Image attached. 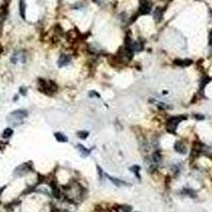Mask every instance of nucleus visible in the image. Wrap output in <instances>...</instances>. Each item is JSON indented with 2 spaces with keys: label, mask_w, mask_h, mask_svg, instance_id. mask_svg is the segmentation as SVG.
<instances>
[{
  "label": "nucleus",
  "mask_w": 212,
  "mask_h": 212,
  "mask_svg": "<svg viewBox=\"0 0 212 212\" xmlns=\"http://www.w3.org/2000/svg\"><path fill=\"white\" fill-rule=\"evenodd\" d=\"M196 119H204V116H194Z\"/></svg>",
  "instance_id": "obj_23"
},
{
  "label": "nucleus",
  "mask_w": 212,
  "mask_h": 212,
  "mask_svg": "<svg viewBox=\"0 0 212 212\" xmlns=\"http://www.w3.org/2000/svg\"><path fill=\"white\" fill-rule=\"evenodd\" d=\"M140 169H141V168H140V166H138V164H135V166L131 167V168H129V170H131L132 172L135 173V175L137 176V178H140V176H139Z\"/></svg>",
  "instance_id": "obj_18"
},
{
  "label": "nucleus",
  "mask_w": 212,
  "mask_h": 212,
  "mask_svg": "<svg viewBox=\"0 0 212 212\" xmlns=\"http://www.w3.org/2000/svg\"><path fill=\"white\" fill-rule=\"evenodd\" d=\"M174 150L177 153L179 154H186L187 153V149H186V145L182 142V141H176L174 143Z\"/></svg>",
  "instance_id": "obj_7"
},
{
  "label": "nucleus",
  "mask_w": 212,
  "mask_h": 212,
  "mask_svg": "<svg viewBox=\"0 0 212 212\" xmlns=\"http://www.w3.org/2000/svg\"><path fill=\"white\" fill-rule=\"evenodd\" d=\"M71 62V57L67 54H62L60 56L57 61V64H58V67H64V66H67L68 64Z\"/></svg>",
  "instance_id": "obj_6"
},
{
  "label": "nucleus",
  "mask_w": 212,
  "mask_h": 212,
  "mask_svg": "<svg viewBox=\"0 0 212 212\" xmlns=\"http://www.w3.org/2000/svg\"><path fill=\"white\" fill-rule=\"evenodd\" d=\"M77 149H79V151H80V153H81L82 156H88L91 152L90 150H87L84 145H82V144H77Z\"/></svg>",
  "instance_id": "obj_14"
},
{
  "label": "nucleus",
  "mask_w": 212,
  "mask_h": 212,
  "mask_svg": "<svg viewBox=\"0 0 212 212\" xmlns=\"http://www.w3.org/2000/svg\"><path fill=\"white\" fill-rule=\"evenodd\" d=\"M89 97H90V98H92V97H94V98H99V99L101 98L100 93L96 92V91H94V90H91L90 92H89Z\"/></svg>",
  "instance_id": "obj_20"
},
{
  "label": "nucleus",
  "mask_w": 212,
  "mask_h": 212,
  "mask_svg": "<svg viewBox=\"0 0 212 212\" xmlns=\"http://www.w3.org/2000/svg\"><path fill=\"white\" fill-rule=\"evenodd\" d=\"M161 154L159 153L158 151H156L154 153V154L152 155V158H151V160L153 161V163L154 164H156V166H158V164H160V162H161Z\"/></svg>",
  "instance_id": "obj_10"
},
{
  "label": "nucleus",
  "mask_w": 212,
  "mask_h": 212,
  "mask_svg": "<svg viewBox=\"0 0 212 212\" xmlns=\"http://www.w3.org/2000/svg\"><path fill=\"white\" fill-rule=\"evenodd\" d=\"M20 93L23 94V96H26V88H25V87H21L20 88Z\"/></svg>",
  "instance_id": "obj_21"
},
{
  "label": "nucleus",
  "mask_w": 212,
  "mask_h": 212,
  "mask_svg": "<svg viewBox=\"0 0 212 212\" xmlns=\"http://www.w3.org/2000/svg\"><path fill=\"white\" fill-rule=\"evenodd\" d=\"M152 10V2L150 0H140L139 11L138 13L141 15H147L151 13Z\"/></svg>",
  "instance_id": "obj_4"
},
{
  "label": "nucleus",
  "mask_w": 212,
  "mask_h": 212,
  "mask_svg": "<svg viewBox=\"0 0 212 212\" xmlns=\"http://www.w3.org/2000/svg\"><path fill=\"white\" fill-rule=\"evenodd\" d=\"M28 117V112L26 109H17L12 112L11 114L7 116V120L10 124H13V125H18L22 122V120L25 118Z\"/></svg>",
  "instance_id": "obj_1"
},
{
  "label": "nucleus",
  "mask_w": 212,
  "mask_h": 212,
  "mask_svg": "<svg viewBox=\"0 0 212 212\" xmlns=\"http://www.w3.org/2000/svg\"><path fill=\"white\" fill-rule=\"evenodd\" d=\"M174 64L178 66H182V67H186V66H189L192 64V61L191 60H176L174 62Z\"/></svg>",
  "instance_id": "obj_13"
},
{
  "label": "nucleus",
  "mask_w": 212,
  "mask_h": 212,
  "mask_svg": "<svg viewBox=\"0 0 212 212\" xmlns=\"http://www.w3.org/2000/svg\"><path fill=\"white\" fill-rule=\"evenodd\" d=\"M77 137L80 138V139H86L87 137H88V135H89V133L87 131H80V132H77Z\"/></svg>",
  "instance_id": "obj_19"
},
{
  "label": "nucleus",
  "mask_w": 212,
  "mask_h": 212,
  "mask_svg": "<svg viewBox=\"0 0 212 212\" xmlns=\"http://www.w3.org/2000/svg\"><path fill=\"white\" fill-rule=\"evenodd\" d=\"M4 189H5V187H2V188H1V189H0V194L2 193V191H3V190H4Z\"/></svg>",
  "instance_id": "obj_24"
},
{
  "label": "nucleus",
  "mask_w": 212,
  "mask_h": 212,
  "mask_svg": "<svg viewBox=\"0 0 212 212\" xmlns=\"http://www.w3.org/2000/svg\"><path fill=\"white\" fill-rule=\"evenodd\" d=\"M162 10L160 9V7H157L156 10H155V12H154V15H153V16H154V19L156 21H160L161 20V18H162Z\"/></svg>",
  "instance_id": "obj_15"
},
{
  "label": "nucleus",
  "mask_w": 212,
  "mask_h": 212,
  "mask_svg": "<svg viewBox=\"0 0 212 212\" xmlns=\"http://www.w3.org/2000/svg\"><path fill=\"white\" fill-rule=\"evenodd\" d=\"M50 187H51V190H52V193H53V196L56 198H60L61 197V191H60V189L57 188V186H56V184L54 182H52L51 184H50Z\"/></svg>",
  "instance_id": "obj_11"
},
{
  "label": "nucleus",
  "mask_w": 212,
  "mask_h": 212,
  "mask_svg": "<svg viewBox=\"0 0 212 212\" xmlns=\"http://www.w3.org/2000/svg\"><path fill=\"white\" fill-rule=\"evenodd\" d=\"M131 48L132 50H133V52H139L143 49V44L140 42V40H138V42H133L131 45Z\"/></svg>",
  "instance_id": "obj_8"
},
{
  "label": "nucleus",
  "mask_w": 212,
  "mask_h": 212,
  "mask_svg": "<svg viewBox=\"0 0 212 212\" xmlns=\"http://www.w3.org/2000/svg\"><path fill=\"white\" fill-rule=\"evenodd\" d=\"M29 163H23V164H20L19 167H17L14 171V175L15 176H22V175H26L27 173H29L31 170H32V166H28Z\"/></svg>",
  "instance_id": "obj_5"
},
{
  "label": "nucleus",
  "mask_w": 212,
  "mask_h": 212,
  "mask_svg": "<svg viewBox=\"0 0 212 212\" xmlns=\"http://www.w3.org/2000/svg\"><path fill=\"white\" fill-rule=\"evenodd\" d=\"M106 177L108 178V179L110 180V182H112V184H116L117 187H121V186H128L127 184H126L125 182H123V180H120V179H118V178H114V177H112V176H108L107 174L105 175Z\"/></svg>",
  "instance_id": "obj_9"
},
{
  "label": "nucleus",
  "mask_w": 212,
  "mask_h": 212,
  "mask_svg": "<svg viewBox=\"0 0 212 212\" xmlns=\"http://www.w3.org/2000/svg\"><path fill=\"white\" fill-rule=\"evenodd\" d=\"M19 12H20V16L23 19L26 18V3L23 0H20V4H19Z\"/></svg>",
  "instance_id": "obj_16"
},
{
  "label": "nucleus",
  "mask_w": 212,
  "mask_h": 212,
  "mask_svg": "<svg viewBox=\"0 0 212 212\" xmlns=\"http://www.w3.org/2000/svg\"><path fill=\"white\" fill-rule=\"evenodd\" d=\"M209 39H210V45H212V31L210 32V35H209Z\"/></svg>",
  "instance_id": "obj_22"
},
{
  "label": "nucleus",
  "mask_w": 212,
  "mask_h": 212,
  "mask_svg": "<svg viewBox=\"0 0 212 212\" xmlns=\"http://www.w3.org/2000/svg\"><path fill=\"white\" fill-rule=\"evenodd\" d=\"M184 119H187L186 116H176V117H172V118H170V119L167 121V124H166L167 131L171 134H175V131H176L177 126L179 125L180 122Z\"/></svg>",
  "instance_id": "obj_2"
},
{
  "label": "nucleus",
  "mask_w": 212,
  "mask_h": 212,
  "mask_svg": "<svg viewBox=\"0 0 212 212\" xmlns=\"http://www.w3.org/2000/svg\"><path fill=\"white\" fill-rule=\"evenodd\" d=\"M54 137H55V139L57 140L58 142H67L68 141V138L61 132H57V133L54 134Z\"/></svg>",
  "instance_id": "obj_12"
},
{
  "label": "nucleus",
  "mask_w": 212,
  "mask_h": 212,
  "mask_svg": "<svg viewBox=\"0 0 212 212\" xmlns=\"http://www.w3.org/2000/svg\"><path fill=\"white\" fill-rule=\"evenodd\" d=\"M12 135H13V129L12 128H5L4 131L2 132V138H4V139H9V138L12 137Z\"/></svg>",
  "instance_id": "obj_17"
},
{
  "label": "nucleus",
  "mask_w": 212,
  "mask_h": 212,
  "mask_svg": "<svg viewBox=\"0 0 212 212\" xmlns=\"http://www.w3.org/2000/svg\"><path fill=\"white\" fill-rule=\"evenodd\" d=\"M39 83V89L46 94H51L54 91L57 90V85L53 81H45V80H38Z\"/></svg>",
  "instance_id": "obj_3"
}]
</instances>
